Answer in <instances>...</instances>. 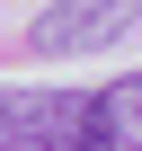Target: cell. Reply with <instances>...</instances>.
<instances>
[{
    "label": "cell",
    "instance_id": "1",
    "mask_svg": "<svg viewBox=\"0 0 142 151\" xmlns=\"http://www.w3.org/2000/svg\"><path fill=\"white\" fill-rule=\"evenodd\" d=\"M0 151H115L107 89H0Z\"/></svg>",
    "mask_w": 142,
    "mask_h": 151
},
{
    "label": "cell",
    "instance_id": "2",
    "mask_svg": "<svg viewBox=\"0 0 142 151\" xmlns=\"http://www.w3.org/2000/svg\"><path fill=\"white\" fill-rule=\"evenodd\" d=\"M133 18H142V0H53L27 45H36V53H98V45H115Z\"/></svg>",
    "mask_w": 142,
    "mask_h": 151
},
{
    "label": "cell",
    "instance_id": "3",
    "mask_svg": "<svg viewBox=\"0 0 142 151\" xmlns=\"http://www.w3.org/2000/svg\"><path fill=\"white\" fill-rule=\"evenodd\" d=\"M107 133H115V151H142V71L107 89Z\"/></svg>",
    "mask_w": 142,
    "mask_h": 151
}]
</instances>
